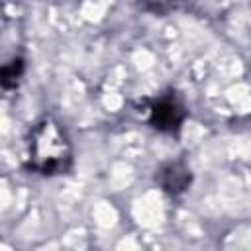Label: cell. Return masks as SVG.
<instances>
[{
	"label": "cell",
	"mask_w": 251,
	"mask_h": 251,
	"mask_svg": "<svg viewBox=\"0 0 251 251\" xmlns=\"http://www.w3.org/2000/svg\"><path fill=\"white\" fill-rule=\"evenodd\" d=\"M31 167L43 175H55L69 163V143L65 133L51 122H41L29 141Z\"/></svg>",
	"instance_id": "1"
},
{
	"label": "cell",
	"mask_w": 251,
	"mask_h": 251,
	"mask_svg": "<svg viewBox=\"0 0 251 251\" xmlns=\"http://www.w3.org/2000/svg\"><path fill=\"white\" fill-rule=\"evenodd\" d=\"M180 120H182V112L171 100H163L153 108V124L159 129H173L180 124Z\"/></svg>",
	"instance_id": "2"
}]
</instances>
